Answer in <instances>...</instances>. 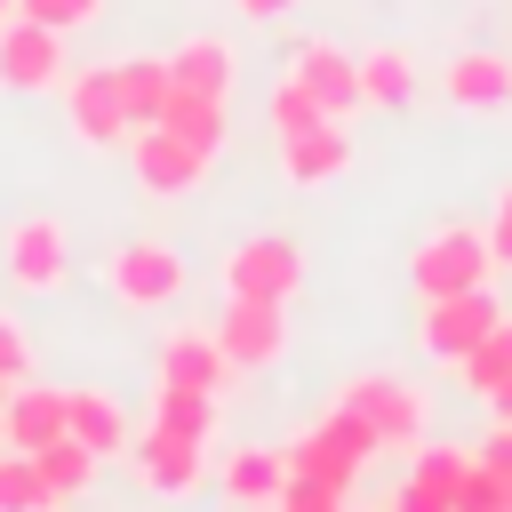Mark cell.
Here are the masks:
<instances>
[{"label":"cell","mask_w":512,"mask_h":512,"mask_svg":"<svg viewBox=\"0 0 512 512\" xmlns=\"http://www.w3.org/2000/svg\"><path fill=\"white\" fill-rule=\"evenodd\" d=\"M416 272V296H464V288H488L496 280V248L480 224H432L408 256Z\"/></svg>","instance_id":"cell-1"},{"label":"cell","mask_w":512,"mask_h":512,"mask_svg":"<svg viewBox=\"0 0 512 512\" xmlns=\"http://www.w3.org/2000/svg\"><path fill=\"white\" fill-rule=\"evenodd\" d=\"M336 408H352V416L376 432V448H416V440H424V424H432V400H424V384H408V376H392V368H368V376H352Z\"/></svg>","instance_id":"cell-2"},{"label":"cell","mask_w":512,"mask_h":512,"mask_svg":"<svg viewBox=\"0 0 512 512\" xmlns=\"http://www.w3.org/2000/svg\"><path fill=\"white\" fill-rule=\"evenodd\" d=\"M368 456H376V432H368L352 408H328L320 424H304V432L288 440V472H304V480H328V488H352Z\"/></svg>","instance_id":"cell-3"},{"label":"cell","mask_w":512,"mask_h":512,"mask_svg":"<svg viewBox=\"0 0 512 512\" xmlns=\"http://www.w3.org/2000/svg\"><path fill=\"white\" fill-rule=\"evenodd\" d=\"M0 272H8V288H24V296H56V288L72 280V232H64L56 216H16V224L0 232Z\"/></svg>","instance_id":"cell-4"},{"label":"cell","mask_w":512,"mask_h":512,"mask_svg":"<svg viewBox=\"0 0 512 512\" xmlns=\"http://www.w3.org/2000/svg\"><path fill=\"white\" fill-rule=\"evenodd\" d=\"M104 288H112L120 304H136V312H160V304L184 296V256H176L168 240H120V248L104 256Z\"/></svg>","instance_id":"cell-5"},{"label":"cell","mask_w":512,"mask_h":512,"mask_svg":"<svg viewBox=\"0 0 512 512\" xmlns=\"http://www.w3.org/2000/svg\"><path fill=\"white\" fill-rule=\"evenodd\" d=\"M304 288V248L288 232H256L224 256V296H264V304H288Z\"/></svg>","instance_id":"cell-6"},{"label":"cell","mask_w":512,"mask_h":512,"mask_svg":"<svg viewBox=\"0 0 512 512\" xmlns=\"http://www.w3.org/2000/svg\"><path fill=\"white\" fill-rule=\"evenodd\" d=\"M496 320H504V304H496L488 288H464V296H424L416 344H424L432 360H448V368H456V360H464V352H472V344H480Z\"/></svg>","instance_id":"cell-7"},{"label":"cell","mask_w":512,"mask_h":512,"mask_svg":"<svg viewBox=\"0 0 512 512\" xmlns=\"http://www.w3.org/2000/svg\"><path fill=\"white\" fill-rule=\"evenodd\" d=\"M288 80H296L328 120H352V112H360V56L336 48V40H296V48H288Z\"/></svg>","instance_id":"cell-8"},{"label":"cell","mask_w":512,"mask_h":512,"mask_svg":"<svg viewBox=\"0 0 512 512\" xmlns=\"http://www.w3.org/2000/svg\"><path fill=\"white\" fill-rule=\"evenodd\" d=\"M64 40H72V32H48V24H32V16H8V24H0V88H16V96L64 88Z\"/></svg>","instance_id":"cell-9"},{"label":"cell","mask_w":512,"mask_h":512,"mask_svg":"<svg viewBox=\"0 0 512 512\" xmlns=\"http://www.w3.org/2000/svg\"><path fill=\"white\" fill-rule=\"evenodd\" d=\"M64 128L88 144V152H112L128 144V112H120V88H112V64H88V72H64Z\"/></svg>","instance_id":"cell-10"},{"label":"cell","mask_w":512,"mask_h":512,"mask_svg":"<svg viewBox=\"0 0 512 512\" xmlns=\"http://www.w3.org/2000/svg\"><path fill=\"white\" fill-rule=\"evenodd\" d=\"M128 168H136V184L152 192V200H176V192H200V176H208V152H192L176 128H136L128 136Z\"/></svg>","instance_id":"cell-11"},{"label":"cell","mask_w":512,"mask_h":512,"mask_svg":"<svg viewBox=\"0 0 512 512\" xmlns=\"http://www.w3.org/2000/svg\"><path fill=\"white\" fill-rule=\"evenodd\" d=\"M128 464H136V480H144L152 496H192V488L208 480V440H184V432H168V424H144L136 448H128Z\"/></svg>","instance_id":"cell-12"},{"label":"cell","mask_w":512,"mask_h":512,"mask_svg":"<svg viewBox=\"0 0 512 512\" xmlns=\"http://www.w3.org/2000/svg\"><path fill=\"white\" fill-rule=\"evenodd\" d=\"M464 472H472V448H456V440H416V464H408V480L392 488V512H456Z\"/></svg>","instance_id":"cell-13"},{"label":"cell","mask_w":512,"mask_h":512,"mask_svg":"<svg viewBox=\"0 0 512 512\" xmlns=\"http://www.w3.org/2000/svg\"><path fill=\"white\" fill-rule=\"evenodd\" d=\"M216 344L232 352V368H272L288 352V304H264V296H232L224 320H216Z\"/></svg>","instance_id":"cell-14"},{"label":"cell","mask_w":512,"mask_h":512,"mask_svg":"<svg viewBox=\"0 0 512 512\" xmlns=\"http://www.w3.org/2000/svg\"><path fill=\"white\" fill-rule=\"evenodd\" d=\"M344 168H352V128H344V120H312V128L280 136V176H288L296 192H320V184H336Z\"/></svg>","instance_id":"cell-15"},{"label":"cell","mask_w":512,"mask_h":512,"mask_svg":"<svg viewBox=\"0 0 512 512\" xmlns=\"http://www.w3.org/2000/svg\"><path fill=\"white\" fill-rule=\"evenodd\" d=\"M232 352L216 344V328H176L168 344H160V384H184V392H208V400H224L232 392Z\"/></svg>","instance_id":"cell-16"},{"label":"cell","mask_w":512,"mask_h":512,"mask_svg":"<svg viewBox=\"0 0 512 512\" xmlns=\"http://www.w3.org/2000/svg\"><path fill=\"white\" fill-rule=\"evenodd\" d=\"M0 432H8V448H24V456L48 448V440L64 432V384H32V376L8 384V392H0Z\"/></svg>","instance_id":"cell-17"},{"label":"cell","mask_w":512,"mask_h":512,"mask_svg":"<svg viewBox=\"0 0 512 512\" xmlns=\"http://www.w3.org/2000/svg\"><path fill=\"white\" fill-rule=\"evenodd\" d=\"M440 96L464 104V112H496V104H512V56H496V48H464V56H448Z\"/></svg>","instance_id":"cell-18"},{"label":"cell","mask_w":512,"mask_h":512,"mask_svg":"<svg viewBox=\"0 0 512 512\" xmlns=\"http://www.w3.org/2000/svg\"><path fill=\"white\" fill-rule=\"evenodd\" d=\"M168 72H176V88H192V96H232L240 56H232L224 32H184V40L168 48Z\"/></svg>","instance_id":"cell-19"},{"label":"cell","mask_w":512,"mask_h":512,"mask_svg":"<svg viewBox=\"0 0 512 512\" xmlns=\"http://www.w3.org/2000/svg\"><path fill=\"white\" fill-rule=\"evenodd\" d=\"M112 88H120V112H128V136H136L168 112L176 72H168V56H112Z\"/></svg>","instance_id":"cell-20"},{"label":"cell","mask_w":512,"mask_h":512,"mask_svg":"<svg viewBox=\"0 0 512 512\" xmlns=\"http://www.w3.org/2000/svg\"><path fill=\"white\" fill-rule=\"evenodd\" d=\"M64 432L80 440V448H96V464L104 456H128L136 448V432H128V416L104 400V392H88V384H64Z\"/></svg>","instance_id":"cell-21"},{"label":"cell","mask_w":512,"mask_h":512,"mask_svg":"<svg viewBox=\"0 0 512 512\" xmlns=\"http://www.w3.org/2000/svg\"><path fill=\"white\" fill-rule=\"evenodd\" d=\"M280 488H288V448H232V464H224V496L232 504H280Z\"/></svg>","instance_id":"cell-22"},{"label":"cell","mask_w":512,"mask_h":512,"mask_svg":"<svg viewBox=\"0 0 512 512\" xmlns=\"http://www.w3.org/2000/svg\"><path fill=\"white\" fill-rule=\"evenodd\" d=\"M160 128H176V136H184L192 152H208V160H216V152H224V136H232V128H224V96H192V88H176V96H168Z\"/></svg>","instance_id":"cell-23"},{"label":"cell","mask_w":512,"mask_h":512,"mask_svg":"<svg viewBox=\"0 0 512 512\" xmlns=\"http://www.w3.org/2000/svg\"><path fill=\"white\" fill-rule=\"evenodd\" d=\"M408 96H416V56H408V48H368V56H360V104L400 112Z\"/></svg>","instance_id":"cell-24"},{"label":"cell","mask_w":512,"mask_h":512,"mask_svg":"<svg viewBox=\"0 0 512 512\" xmlns=\"http://www.w3.org/2000/svg\"><path fill=\"white\" fill-rule=\"evenodd\" d=\"M32 464H40V480H48V496H56V504L88 496V480H96V448H80L72 432H56L48 448H32Z\"/></svg>","instance_id":"cell-25"},{"label":"cell","mask_w":512,"mask_h":512,"mask_svg":"<svg viewBox=\"0 0 512 512\" xmlns=\"http://www.w3.org/2000/svg\"><path fill=\"white\" fill-rule=\"evenodd\" d=\"M456 376H464V392H472V400H488L496 384H512V312H504V320H496V328L456 360Z\"/></svg>","instance_id":"cell-26"},{"label":"cell","mask_w":512,"mask_h":512,"mask_svg":"<svg viewBox=\"0 0 512 512\" xmlns=\"http://www.w3.org/2000/svg\"><path fill=\"white\" fill-rule=\"evenodd\" d=\"M152 424H168L184 440H216V400L208 392H184V384H160L152 392Z\"/></svg>","instance_id":"cell-27"},{"label":"cell","mask_w":512,"mask_h":512,"mask_svg":"<svg viewBox=\"0 0 512 512\" xmlns=\"http://www.w3.org/2000/svg\"><path fill=\"white\" fill-rule=\"evenodd\" d=\"M0 512H56V496L24 448H0Z\"/></svg>","instance_id":"cell-28"},{"label":"cell","mask_w":512,"mask_h":512,"mask_svg":"<svg viewBox=\"0 0 512 512\" xmlns=\"http://www.w3.org/2000/svg\"><path fill=\"white\" fill-rule=\"evenodd\" d=\"M16 16L48 24V32H88V24L104 16V0H16Z\"/></svg>","instance_id":"cell-29"},{"label":"cell","mask_w":512,"mask_h":512,"mask_svg":"<svg viewBox=\"0 0 512 512\" xmlns=\"http://www.w3.org/2000/svg\"><path fill=\"white\" fill-rule=\"evenodd\" d=\"M456 512H512V480H496L480 456H472V472H464V496H456Z\"/></svg>","instance_id":"cell-30"},{"label":"cell","mask_w":512,"mask_h":512,"mask_svg":"<svg viewBox=\"0 0 512 512\" xmlns=\"http://www.w3.org/2000/svg\"><path fill=\"white\" fill-rule=\"evenodd\" d=\"M32 376V336H24V320L16 312H0V392L8 384H24Z\"/></svg>","instance_id":"cell-31"},{"label":"cell","mask_w":512,"mask_h":512,"mask_svg":"<svg viewBox=\"0 0 512 512\" xmlns=\"http://www.w3.org/2000/svg\"><path fill=\"white\" fill-rule=\"evenodd\" d=\"M312 120H328V112H320L296 80H280V88H272V128H280V136H296V128H312Z\"/></svg>","instance_id":"cell-32"},{"label":"cell","mask_w":512,"mask_h":512,"mask_svg":"<svg viewBox=\"0 0 512 512\" xmlns=\"http://www.w3.org/2000/svg\"><path fill=\"white\" fill-rule=\"evenodd\" d=\"M488 248H496V272H512V184H496V200H488Z\"/></svg>","instance_id":"cell-33"},{"label":"cell","mask_w":512,"mask_h":512,"mask_svg":"<svg viewBox=\"0 0 512 512\" xmlns=\"http://www.w3.org/2000/svg\"><path fill=\"white\" fill-rule=\"evenodd\" d=\"M472 456H480L496 480H512V416H496V424H488V440H480Z\"/></svg>","instance_id":"cell-34"},{"label":"cell","mask_w":512,"mask_h":512,"mask_svg":"<svg viewBox=\"0 0 512 512\" xmlns=\"http://www.w3.org/2000/svg\"><path fill=\"white\" fill-rule=\"evenodd\" d=\"M296 0H232V16H248V24H280Z\"/></svg>","instance_id":"cell-35"},{"label":"cell","mask_w":512,"mask_h":512,"mask_svg":"<svg viewBox=\"0 0 512 512\" xmlns=\"http://www.w3.org/2000/svg\"><path fill=\"white\" fill-rule=\"evenodd\" d=\"M488 408H496V416H512V384H496V392H488Z\"/></svg>","instance_id":"cell-36"},{"label":"cell","mask_w":512,"mask_h":512,"mask_svg":"<svg viewBox=\"0 0 512 512\" xmlns=\"http://www.w3.org/2000/svg\"><path fill=\"white\" fill-rule=\"evenodd\" d=\"M8 16H16V0H0V24H8Z\"/></svg>","instance_id":"cell-37"},{"label":"cell","mask_w":512,"mask_h":512,"mask_svg":"<svg viewBox=\"0 0 512 512\" xmlns=\"http://www.w3.org/2000/svg\"><path fill=\"white\" fill-rule=\"evenodd\" d=\"M312 512H352V504H312Z\"/></svg>","instance_id":"cell-38"},{"label":"cell","mask_w":512,"mask_h":512,"mask_svg":"<svg viewBox=\"0 0 512 512\" xmlns=\"http://www.w3.org/2000/svg\"><path fill=\"white\" fill-rule=\"evenodd\" d=\"M0 448H8V432H0Z\"/></svg>","instance_id":"cell-39"}]
</instances>
